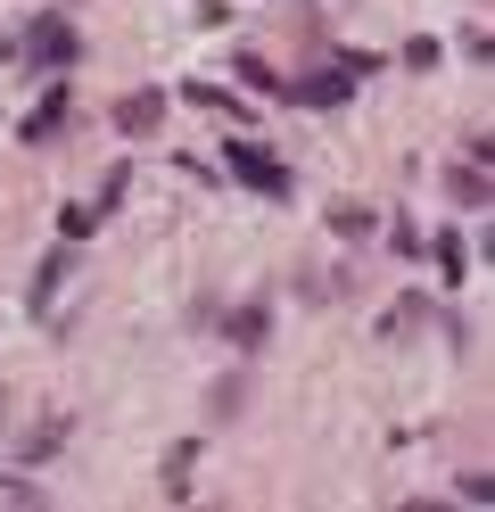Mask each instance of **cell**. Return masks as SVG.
<instances>
[{
  "instance_id": "13",
  "label": "cell",
  "mask_w": 495,
  "mask_h": 512,
  "mask_svg": "<svg viewBox=\"0 0 495 512\" xmlns=\"http://www.w3.org/2000/svg\"><path fill=\"white\" fill-rule=\"evenodd\" d=\"M182 100H198L207 116H240V100H223V91H207V83H182Z\"/></svg>"
},
{
  "instance_id": "17",
  "label": "cell",
  "mask_w": 495,
  "mask_h": 512,
  "mask_svg": "<svg viewBox=\"0 0 495 512\" xmlns=\"http://www.w3.org/2000/svg\"><path fill=\"white\" fill-rule=\"evenodd\" d=\"M0 58H9V42H0Z\"/></svg>"
},
{
  "instance_id": "15",
  "label": "cell",
  "mask_w": 495,
  "mask_h": 512,
  "mask_svg": "<svg viewBox=\"0 0 495 512\" xmlns=\"http://www.w3.org/2000/svg\"><path fill=\"white\" fill-rule=\"evenodd\" d=\"M91 223H99V207H66L58 232H66V240H91Z\"/></svg>"
},
{
  "instance_id": "9",
  "label": "cell",
  "mask_w": 495,
  "mask_h": 512,
  "mask_svg": "<svg viewBox=\"0 0 495 512\" xmlns=\"http://www.w3.org/2000/svg\"><path fill=\"white\" fill-rule=\"evenodd\" d=\"M190 471H198V446L182 438V446H174V455H165V496H174V504L190 496Z\"/></svg>"
},
{
  "instance_id": "6",
  "label": "cell",
  "mask_w": 495,
  "mask_h": 512,
  "mask_svg": "<svg viewBox=\"0 0 495 512\" xmlns=\"http://www.w3.org/2000/svg\"><path fill=\"white\" fill-rule=\"evenodd\" d=\"M330 232H339V240H355V248H363V240L380 232V215L363 207V199H339V207H330Z\"/></svg>"
},
{
  "instance_id": "12",
  "label": "cell",
  "mask_w": 495,
  "mask_h": 512,
  "mask_svg": "<svg viewBox=\"0 0 495 512\" xmlns=\"http://www.w3.org/2000/svg\"><path fill=\"white\" fill-rule=\"evenodd\" d=\"M438 273H446V281L471 273V256H462V240H454V232H438Z\"/></svg>"
},
{
  "instance_id": "11",
  "label": "cell",
  "mask_w": 495,
  "mask_h": 512,
  "mask_svg": "<svg viewBox=\"0 0 495 512\" xmlns=\"http://www.w3.org/2000/svg\"><path fill=\"white\" fill-rule=\"evenodd\" d=\"M264 339V306H240L231 314V347H256Z\"/></svg>"
},
{
  "instance_id": "16",
  "label": "cell",
  "mask_w": 495,
  "mask_h": 512,
  "mask_svg": "<svg viewBox=\"0 0 495 512\" xmlns=\"http://www.w3.org/2000/svg\"><path fill=\"white\" fill-rule=\"evenodd\" d=\"M438 58H446V50L429 42V34H421V42H405V67H413V75H429V67H438Z\"/></svg>"
},
{
  "instance_id": "14",
  "label": "cell",
  "mask_w": 495,
  "mask_h": 512,
  "mask_svg": "<svg viewBox=\"0 0 495 512\" xmlns=\"http://www.w3.org/2000/svg\"><path fill=\"white\" fill-rule=\"evenodd\" d=\"M240 83H248V91H281V75L264 67V58H248V50H240Z\"/></svg>"
},
{
  "instance_id": "4",
  "label": "cell",
  "mask_w": 495,
  "mask_h": 512,
  "mask_svg": "<svg viewBox=\"0 0 495 512\" xmlns=\"http://www.w3.org/2000/svg\"><path fill=\"white\" fill-rule=\"evenodd\" d=\"M157 124H165V91H124L116 100V133L124 141H149Z\"/></svg>"
},
{
  "instance_id": "7",
  "label": "cell",
  "mask_w": 495,
  "mask_h": 512,
  "mask_svg": "<svg viewBox=\"0 0 495 512\" xmlns=\"http://www.w3.org/2000/svg\"><path fill=\"white\" fill-rule=\"evenodd\" d=\"M58 124H66V91H50V100H42V108H33V116L17 124V141H50Z\"/></svg>"
},
{
  "instance_id": "5",
  "label": "cell",
  "mask_w": 495,
  "mask_h": 512,
  "mask_svg": "<svg viewBox=\"0 0 495 512\" xmlns=\"http://www.w3.org/2000/svg\"><path fill=\"white\" fill-rule=\"evenodd\" d=\"M446 199H454V207H487V166H479V157L446 166Z\"/></svg>"
},
{
  "instance_id": "10",
  "label": "cell",
  "mask_w": 495,
  "mask_h": 512,
  "mask_svg": "<svg viewBox=\"0 0 495 512\" xmlns=\"http://www.w3.org/2000/svg\"><path fill=\"white\" fill-rule=\"evenodd\" d=\"M240 397H248V380H240V372H223L215 389H207V405H215V413H240Z\"/></svg>"
},
{
  "instance_id": "1",
  "label": "cell",
  "mask_w": 495,
  "mask_h": 512,
  "mask_svg": "<svg viewBox=\"0 0 495 512\" xmlns=\"http://www.w3.org/2000/svg\"><path fill=\"white\" fill-rule=\"evenodd\" d=\"M223 174L248 182V190H264V199H289V166H281L264 141H231V149H223Z\"/></svg>"
},
{
  "instance_id": "8",
  "label": "cell",
  "mask_w": 495,
  "mask_h": 512,
  "mask_svg": "<svg viewBox=\"0 0 495 512\" xmlns=\"http://www.w3.org/2000/svg\"><path fill=\"white\" fill-rule=\"evenodd\" d=\"M413 323H429V298H396V306L380 314V339H405Z\"/></svg>"
},
{
  "instance_id": "3",
  "label": "cell",
  "mask_w": 495,
  "mask_h": 512,
  "mask_svg": "<svg viewBox=\"0 0 495 512\" xmlns=\"http://www.w3.org/2000/svg\"><path fill=\"white\" fill-rule=\"evenodd\" d=\"M25 58L66 67V58H75V25H66V17H33V25H25Z\"/></svg>"
},
{
  "instance_id": "2",
  "label": "cell",
  "mask_w": 495,
  "mask_h": 512,
  "mask_svg": "<svg viewBox=\"0 0 495 512\" xmlns=\"http://www.w3.org/2000/svg\"><path fill=\"white\" fill-rule=\"evenodd\" d=\"M347 83H355L347 67H306V75H297V83H281V91H289L297 108H339V100H347Z\"/></svg>"
}]
</instances>
